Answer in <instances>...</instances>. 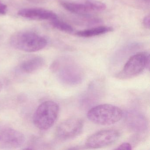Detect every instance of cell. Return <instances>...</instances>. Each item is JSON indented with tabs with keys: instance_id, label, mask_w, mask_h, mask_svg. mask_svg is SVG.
Instances as JSON below:
<instances>
[{
	"instance_id": "obj_13",
	"label": "cell",
	"mask_w": 150,
	"mask_h": 150,
	"mask_svg": "<svg viewBox=\"0 0 150 150\" xmlns=\"http://www.w3.org/2000/svg\"><path fill=\"white\" fill-rule=\"evenodd\" d=\"M51 24L53 28L62 32L69 34L74 32L73 28L71 25L64 22L58 20L57 18L51 21Z\"/></svg>"
},
{
	"instance_id": "obj_11",
	"label": "cell",
	"mask_w": 150,
	"mask_h": 150,
	"mask_svg": "<svg viewBox=\"0 0 150 150\" xmlns=\"http://www.w3.org/2000/svg\"><path fill=\"white\" fill-rule=\"evenodd\" d=\"M45 61L42 57H36L24 60L20 66V69L25 73H32L42 68Z\"/></svg>"
},
{
	"instance_id": "obj_7",
	"label": "cell",
	"mask_w": 150,
	"mask_h": 150,
	"mask_svg": "<svg viewBox=\"0 0 150 150\" xmlns=\"http://www.w3.org/2000/svg\"><path fill=\"white\" fill-rule=\"evenodd\" d=\"M120 136V133L116 130H103L90 136L85 144L89 148H102L115 143Z\"/></svg>"
},
{
	"instance_id": "obj_5",
	"label": "cell",
	"mask_w": 150,
	"mask_h": 150,
	"mask_svg": "<svg viewBox=\"0 0 150 150\" xmlns=\"http://www.w3.org/2000/svg\"><path fill=\"white\" fill-rule=\"evenodd\" d=\"M51 69L53 72L59 71V79L66 84L76 85L83 79L82 70L73 63H67L61 66L59 61L57 60L52 65Z\"/></svg>"
},
{
	"instance_id": "obj_14",
	"label": "cell",
	"mask_w": 150,
	"mask_h": 150,
	"mask_svg": "<svg viewBox=\"0 0 150 150\" xmlns=\"http://www.w3.org/2000/svg\"><path fill=\"white\" fill-rule=\"evenodd\" d=\"M115 149H117V150H131L132 146L129 143H124L120 144Z\"/></svg>"
},
{
	"instance_id": "obj_17",
	"label": "cell",
	"mask_w": 150,
	"mask_h": 150,
	"mask_svg": "<svg viewBox=\"0 0 150 150\" xmlns=\"http://www.w3.org/2000/svg\"><path fill=\"white\" fill-rule=\"evenodd\" d=\"M3 87V83H2V81L0 80V92H1V90H2Z\"/></svg>"
},
{
	"instance_id": "obj_9",
	"label": "cell",
	"mask_w": 150,
	"mask_h": 150,
	"mask_svg": "<svg viewBox=\"0 0 150 150\" xmlns=\"http://www.w3.org/2000/svg\"><path fill=\"white\" fill-rule=\"evenodd\" d=\"M83 125L84 122L81 118L75 117L68 118L58 126L56 135L62 140L73 138L81 132Z\"/></svg>"
},
{
	"instance_id": "obj_10",
	"label": "cell",
	"mask_w": 150,
	"mask_h": 150,
	"mask_svg": "<svg viewBox=\"0 0 150 150\" xmlns=\"http://www.w3.org/2000/svg\"><path fill=\"white\" fill-rule=\"evenodd\" d=\"M19 16L33 21H52L57 18V16L54 12L42 8H24L18 12Z\"/></svg>"
},
{
	"instance_id": "obj_2",
	"label": "cell",
	"mask_w": 150,
	"mask_h": 150,
	"mask_svg": "<svg viewBox=\"0 0 150 150\" xmlns=\"http://www.w3.org/2000/svg\"><path fill=\"white\" fill-rule=\"evenodd\" d=\"M123 116L122 110L112 104H103L92 108L87 113L89 121L102 125H110L119 122Z\"/></svg>"
},
{
	"instance_id": "obj_8",
	"label": "cell",
	"mask_w": 150,
	"mask_h": 150,
	"mask_svg": "<svg viewBox=\"0 0 150 150\" xmlns=\"http://www.w3.org/2000/svg\"><path fill=\"white\" fill-rule=\"evenodd\" d=\"M25 141L21 132L6 125L0 124V146L8 148H18Z\"/></svg>"
},
{
	"instance_id": "obj_15",
	"label": "cell",
	"mask_w": 150,
	"mask_h": 150,
	"mask_svg": "<svg viewBox=\"0 0 150 150\" xmlns=\"http://www.w3.org/2000/svg\"><path fill=\"white\" fill-rule=\"evenodd\" d=\"M143 24L146 28L149 29L150 26V17L149 15L144 18L143 21Z\"/></svg>"
},
{
	"instance_id": "obj_4",
	"label": "cell",
	"mask_w": 150,
	"mask_h": 150,
	"mask_svg": "<svg viewBox=\"0 0 150 150\" xmlns=\"http://www.w3.org/2000/svg\"><path fill=\"white\" fill-rule=\"evenodd\" d=\"M150 55L146 52H141L132 56L123 69L117 74L119 79H128L137 77L142 73L146 68H149Z\"/></svg>"
},
{
	"instance_id": "obj_3",
	"label": "cell",
	"mask_w": 150,
	"mask_h": 150,
	"mask_svg": "<svg viewBox=\"0 0 150 150\" xmlns=\"http://www.w3.org/2000/svg\"><path fill=\"white\" fill-rule=\"evenodd\" d=\"M59 106L56 102L47 100L42 103L33 115V123L41 130L51 128L57 121L59 113Z\"/></svg>"
},
{
	"instance_id": "obj_6",
	"label": "cell",
	"mask_w": 150,
	"mask_h": 150,
	"mask_svg": "<svg viewBox=\"0 0 150 150\" xmlns=\"http://www.w3.org/2000/svg\"><path fill=\"white\" fill-rule=\"evenodd\" d=\"M62 6L67 11L79 15H88L93 12H101L106 8L104 3L98 0H80L63 1Z\"/></svg>"
},
{
	"instance_id": "obj_16",
	"label": "cell",
	"mask_w": 150,
	"mask_h": 150,
	"mask_svg": "<svg viewBox=\"0 0 150 150\" xmlns=\"http://www.w3.org/2000/svg\"><path fill=\"white\" fill-rule=\"evenodd\" d=\"M7 7L0 0V15H4L7 13Z\"/></svg>"
},
{
	"instance_id": "obj_12",
	"label": "cell",
	"mask_w": 150,
	"mask_h": 150,
	"mask_svg": "<svg viewBox=\"0 0 150 150\" xmlns=\"http://www.w3.org/2000/svg\"><path fill=\"white\" fill-rule=\"evenodd\" d=\"M113 28L109 26H101L85 30L78 31L76 35L81 38H91L104 35L113 31Z\"/></svg>"
},
{
	"instance_id": "obj_1",
	"label": "cell",
	"mask_w": 150,
	"mask_h": 150,
	"mask_svg": "<svg viewBox=\"0 0 150 150\" xmlns=\"http://www.w3.org/2000/svg\"><path fill=\"white\" fill-rule=\"evenodd\" d=\"M12 47L28 52L39 51L44 49L48 42L46 38L35 32L23 31L14 34L10 39Z\"/></svg>"
}]
</instances>
